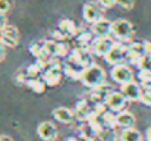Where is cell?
<instances>
[{"label": "cell", "mask_w": 151, "mask_h": 141, "mask_svg": "<svg viewBox=\"0 0 151 141\" xmlns=\"http://www.w3.org/2000/svg\"><path fill=\"white\" fill-rule=\"evenodd\" d=\"M79 81L88 88H96L100 84L106 82V72L101 66L93 63L87 68H82L81 75H79Z\"/></svg>", "instance_id": "cell-1"}, {"label": "cell", "mask_w": 151, "mask_h": 141, "mask_svg": "<svg viewBox=\"0 0 151 141\" xmlns=\"http://www.w3.org/2000/svg\"><path fill=\"white\" fill-rule=\"evenodd\" d=\"M110 35L113 40H117L119 43H129L134 37V27L126 19H117L111 22Z\"/></svg>", "instance_id": "cell-2"}, {"label": "cell", "mask_w": 151, "mask_h": 141, "mask_svg": "<svg viewBox=\"0 0 151 141\" xmlns=\"http://www.w3.org/2000/svg\"><path fill=\"white\" fill-rule=\"evenodd\" d=\"M126 57L131 60V63L134 66L138 68H144V62H145V51H144V46L142 43H129L126 46Z\"/></svg>", "instance_id": "cell-3"}, {"label": "cell", "mask_w": 151, "mask_h": 141, "mask_svg": "<svg viewBox=\"0 0 151 141\" xmlns=\"http://www.w3.org/2000/svg\"><path fill=\"white\" fill-rule=\"evenodd\" d=\"M91 50L90 48H85V47H78V48H73L70 53H69V62L76 65V66H81V68H87L90 65H93V59H91Z\"/></svg>", "instance_id": "cell-4"}, {"label": "cell", "mask_w": 151, "mask_h": 141, "mask_svg": "<svg viewBox=\"0 0 151 141\" xmlns=\"http://www.w3.org/2000/svg\"><path fill=\"white\" fill-rule=\"evenodd\" d=\"M125 57H126V46H123V43H119V41H114V44L104 56L106 62L111 66L120 65L125 60Z\"/></svg>", "instance_id": "cell-5"}, {"label": "cell", "mask_w": 151, "mask_h": 141, "mask_svg": "<svg viewBox=\"0 0 151 141\" xmlns=\"http://www.w3.org/2000/svg\"><path fill=\"white\" fill-rule=\"evenodd\" d=\"M110 75H111L113 81H114V82H117V84H120V85H123V84H126V82L134 81V72L131 71V68H129V66H126V65H123V63L113 66V69H111Z\"/></svg>", "instance_id": "cell-6"}, {"label": "cell", "mask_w": 151, "mask_h": 141, "mask_svg": "<svg viewBox=\"0 0 151 141\" xmlns=\"http://www.w3.org/2000/svg\"><path fill=\"white\" fill-rule=\"evenodd\" d=\"M0 40L6 47H16L19 43V31L13 25H4L0 30Z\"/></svg>", "instance_id": "cell-7"}, {"label": "cell", "mask_w": 151, "mask_h": 141, "mask_svg": "<svg viewBox=\"0 0 151 141\" xmlns=\"http://www.w3.org/2000/svg\"><path fill=\"white\" fill-rule=\"evenodd\" d=\"M62 75H63L62 66H60L59 63H51L50 66L46 68L44 72H43V81H44L46 85L54 87V85H57V84L60 82Z\"/></svg>", "instance_id": "cell-8"}, {"label": "cell", "mask_w": 151, "mask_h": 141, "mask_svg": "<svg viewBox=\"0 0 151 141\" xmlns=\"http://www.w3.org/2000/svg\"><path fill=\"white\" fill-rule=\"evenodd\" d=\"M114 44V40L111 35L107 37H96V40H93L90 50L91 53H94L96 56H106V53L111 48V46Z\"/></svg>", "instance_id": "cell-9"}, {"label": "cell", "mask_w": 151, "mask_h": 141, "mask_svg": "<svg viewBox=\"0 0 151 141\" xmlns=\"http://www.w3.org/2000/svg\"><path fill=\"white\" fill-rule=\"evenodd\" d=\"M104 104L110 109V112H122L125 109V106H126V98L120 91L111 90L110 94L107 95Z\"/></svg>", "instance_id": "cell-10"}, {"label": "cell", "mask_w": 151, "mask_h": 141, "mask_svg": "<svg viewBox=\"0 0 151 141\" xmlns=\"http://www.w3.org/2000/svg\"><path fill=\"white\" fill-rule=\"evenodd\" d=\"M41 44L44 47V50L49 53V56L63 57V56H68V53H69V48L66 47V44H65L63 41L46 40V41H41Z\"/></svg>", "instance_id": "cell-11"}, {"label": "cell", "mask_w": 151, "mask_h": 141, "mask_svg": "<svg viewBox=\"0 0 151 141\" xmlns=\"http://www.w3.org/2000/svg\"><path fill=\"white\" fill-rule=\"evenodd\" d=\"M82 18L85 22L88 24H94L97 22L99 19L103 18V12H101V7L96 3H85L84 7H82Z\"/></svg>", "instance_id": "cell-12"}, {"label": "cell", "mask_w": 151, "mask_h": 141, "mask_svg": "<svg viewBox=\"0 0 151 141\" xmlns=\"http://www.w3.org/2000/svg\"><path fill=\"white\" fill-rule=\"evenodd\" d=\"M120 93L125 95L126 101H139V97H141V85L135 81H131V82H126L122 85L120 88Z\"/></svg>", "instance_id": "cell-13"}, {"label": "cell", "mask_w": 151, "mask_h": 141, "mask_svg": "<svg viewBox=\"0 0 151 141\" xmlns=\"http://www.w3.org/2000/svg\"><path fill=\"white\" fill-rule=\"evenodd\" d=\"M37 134L43 141H54L57 137V128L53 122H41L37 128Z\"/></svg>", "instance_id": "cell-14"}, {"label": "cell", "mask_w": 151, "mask_h": 141, "mask_svg": "<svg viewBox=\"0 0 151 141\" xmlns=\"http://www.w3.org/2000/svg\"><path fill=\"white\" fill-rule=\"evenodd\" d=\"M111 90H113V88H111V85H110V84L103 82V84H100L99 87L91 88L90 100H91L93 103H104V101H106V98H107V95L110 94Z\"/></svg>", "instance_id": "cell-15"}, {"label": "cell", "mask_w": 151, "mask_h": 141, "mask_svg": "<svg viewBox=\"0 0 151 141\" xmlns=\"http://www.w3.org/2000/svg\"><path fill=\"white\" fill-rule=\"evenodd\" d=\"M114 125L120 127V128H134L135 125V116L131 112H117V115L114 116Z\"/></svg>", "instance_id": "cell-16"}, {"label": "cell", "mask_w": 151, "mask_h": 141, "mask_svg": "<svg viewBox=\"0 0 151 141\" xmlns=\"http://www.w3.org/2000/svg\"><path fill=\"white\" fill-rule=\"evenodd\" d=\"M91 30H93V34L96 37H107V35H110L111 22L107 21V19H104V18H101L97 22L93 24V28Z\"/></svg>", "instance_id": "cell-17"}, {"label": "cell", "mask_w": 151, "mask_h": 141, "mask_svg": "<svg viewBox=\"0 0 151 141\" xmlns=\"http://www.w3.org/2000/svg\"><path fill=\"white\" fill-rule=\"evenodd\" d=\"M53 116L60 124H70L75 119V113L70 109H68V107H57V109H54L53 110Z\"/></svg>", "instance_id": "cell-18"}, {"label": "cell", "mask_w": 151, "mask_h": 141, "mask_svg": "<svg viewBox=\"0 0 151 141\" xmlns=\"http://www.w3.org/2000/svg\"><path fill=\"white\" fill-rule=\"evenodd\" d=\"M29 53L37 59V60H40V62H44L46 65L50 62V57L49 56V53L44 50V47L41 43H32L31 46H29Z\"/></svg>", "instance_id": "cell-19"}, {"label": "cell", "mask_w": 151, "mask_h": 141, "mask_svg": "<svg viewBox=\"0 0 151 141\" xmlns=\"http://www.w3.org/2000/svg\"><path fill=\"white\" fill-rule=\"evenodd\" d=\"M59 30L65 34V37H75L78 35V27L72 19H62L59 22Z\"/></svg>", "instance_id": "cell-20"}, {"label": "cell", "mask_w": 151, "mask_h": 141, "mask_svg": "<svg viewBox=\"0 0 151 141\" xmlns=\"http://www.w3.org/2000/svg\"><path fill=\"white\" fill-rule=\"evenodd\" d=\"M120 141H142V135L135 128H125L120 134Z\"/></svg>", "instance_id": "cell-21"}, {"label": "cell", "mask_w": 151, "mask_h": 141, "mask_svg": "<svg viewBox=\"0 0 151 141\" xmlns=\"http://www.w3.org/2000/svg\"><path fill=\"white\" fill-rule=\"evenodd\" d=\"M141 97L139 101L144 103L145 106H151V81L148 82H141Z\"/></svg>", "instance_id": "cell-22"}, {"label": "cell", "mask_w": 151, "mask_h": 141, "mask_svg": "<svg viewBox=\"0 0 151 141\" xmlns=\"http://www.w3.org/2000/svg\"><path fill=\"white\" fill-rule=\"evenodd\" d=\"M25 85L38 94L44 93V90H46V84H44V81L40 80V78H28V81H27Z\"/></svg>", "instance_id": "cell-23"}, {"label": "cell", "mask_w": 151, "mask_h": 141, "mask_svg": "<svg viewBox=\"0 0 151 141\" xmlns=\"http://www.w3.org/2000/svg\"><path fill=\"white\" fill-rule=\"evenodd\" d=\"M44 69H46V63H44V62L37 60L35 63H32V65H29V66H28L27 74H28V77H29V78H37L41 72H44Z\"/></svg>", "instance_id": "cell-24"}, {"label": "cell", "mask_w": 151, "mask_h": 141, "mask_svg": "<svg viewBox=\"0 0 151 141\" xmlns=\"http://www.w3.org/2000/svg\"><path fill=\"white\" fill-rule=\"evenodd\" d=\"M62 72L68 77V78H70V80H75V81H79V75H81V71H78L76 68H73L72 65H65L63 68H62Z\"/></svg>", "instance_id": "cell-25"}, {"label": "cell", "mask_w": 151, "mask_h": 141, "mask_svg": "<svg viewBox=\"0 0 151 141\" xmlns=\"http://www.w3.org/2000/svg\"><path fill=\"white\" fill-rule=\"evenodd\" d=\"M138 80H139L141 82H148V81H151V69L150 68H139Z\"/></svg>", "instance_id": "cell-26"}, {"label": "cell", "mask_w": 151, "mask_h": 141, "mask_svg": "<svg viewBox=\"0 0 151 141\" xmlns=\"http://www.w3.org/2000/svg\"><path fill=\"white\" fill-rule=\"evenodd\" d=\"M116 4L120 6L122 9H126V10H131L135 4V0H116Z\"/></svg>", "instance_id": "cell-27"}, {"label": "cell", "mask_w": 151, "mask_h": 141, "mask_svg": "<svg viewBox=\"0 0 151 141\" xmlns=\"http://www.w3.org/2000/svg\"><path fill=\"white\" fill-rule=\"evenodd\" d=\"M12 9V0H0V13H7Z\"/></svg>", "instance_id": "cell-28"}, {"label": "cell", "mask_w": 151, "mask_h": 141, "mask_svg": "<svg viewBox=\"0 0 151 141\" xmlns=\"http://www.w3.org/2000/svg\"><path fill=\"white\" fill-rule=\"evenodd\" d=\"M101 9H110L116 4V0H97Z\"/></svg>", "instance_id": "cell-29"}, {"label": "cell", "mask_w": 151, "mask_h": 141, "mask_svg": "<svg viewBox=\"0 0 151 141\" xmlns=\"http://www.w3.org/2000/svg\"><path fill=\"white\" fill-rule=\"evenodd\" d=\"M51 38H53L54 41H63L66 37H65V34H63L60 30H56V31L51 33Z\"/></svg>", "instance_id": "cell-30"}, {"label": "cell", "mask_w": 151, "mask_h": 141, "mask_svg": "<svg viewBox=\"0 0 151 141\" xmlns=\"http://www.w3.org/2000/svg\"><path fill=\"white\" fill-rule=\"evenodd\" d=\"M142 46H144V51H145V56L151 59V41H144V43H142Z\"/></svg>", "instance_id": "cell-31"}, {"label": "cell", "mask_w": 151, "mask_h": 141, "mask_svg": "<svg viewBox=\"0 0 151 141\" xmlns=\"http://www.w3.org/2000/svg\"><path fill=\"white\" fill-rule=\"evenodd\" d=\"M4 56H6V46H4V44L1 43V40H0V60H3Z\"/></svg>", "instance_id": "cell-32"}, {"label": "cell", "mask_w": 151, "mask_h": 141, "mask_svg": "<svg viewBox=\"0 0 151 141\" xmlns=\"http://www.w3.org/2000/svg\"><path fill=\"white\" fill-rule=\"evenodd\" d=\"M4 25H7L6 16H4V13H0V30H1V28H3Z\"/></svg>", "instance_id": "cell-33"}, {"label": "cell", "mask_w": 151, "mask_h": 141, "mask_svg": "<svg viewBox=\"0 0 151 141\" xmlns=\"http://www.w3.org/2000/svg\"><path fill=\"white\" fill-rule=\"evenodd\" d=\"M145 140L151 141V125L148 127V129H147V132H145Z\"/></svg>", "instance_id": "cell-34"}, {"label": "cell", "mask_w": 151, "mask_h": 141, "mask_svg": "<svg viewBox=\"0 0 151 141\" xmlns=\"http://www.w3.org/2000/svg\"><path fill=\"white\" fill-rule=\"evenodd\" d=\"M0 141H13L9 135H0Z\"/></svg>", "instance_id": "cell-35"}, {"label": "cell", "mask_w": 151, "mask_h": 141, "mask_svg": "<svg viewBox=\"0 0 151 141\" xmlns=\"http://www.w3.org/2000/svg\"><path fill=\"white\" fill-rule=\"evenodd\" d=\"M150 69H151V62H150Z\"/></svg>", "instance_id": "cell-36"}]
</instances>
